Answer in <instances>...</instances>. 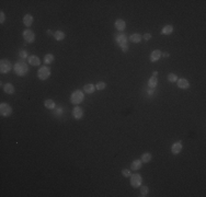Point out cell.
<instances>
[{
    "label": "cell",
    "instance_id": "obj_1",
    "mask_svg": "<svg viewBox=\"0 0 206 197\" xmlns=\"http://www.w3.org/2000/svg\"><path fill=\"white\" fill-rule=\"evenodd\" d=\"M14 72L15 75H18L19 77H24L28 71V65L23 61H18V63L14 65Z\"/></svg>",
    "mask_w": 206,
    "mask_h": 197
},
{
    "label": "cell",
    "instance_id": "obj_2",
    "mask_svg": "<svg viewBox=\"0 0 206 197\" xmlns=\"http://www.w3.org/2000/svg\"><path fill=\"white\" fill-rule=\"evenodd\" d=\"M83 98H85L83 92L81 91V90H76V91H74L71 93L70 102L72 104H75V105H78V104H80L83 101Z\"/></svg>",
    "mask_w": 206,
    "mask_h": 197
},
{
    "label": "cell",
    "instance_id": "obj_3",
    "mask_svg": "<svg viewBox=\"0 0 206 197\" xmlns=\"http://www.w3.org/2000/svg\"><path fill=\"white\" fill-rule=\"evenodd\" d=\"M37 77H38L40 80H42V81L47 80V79L50 77V69L47 66L41 67V68L38 69V71H37Z\"/></svg>",
    "mask_w": 206,
    "mask_h": 197
},
{
    "label": "cell",
    "instance_id": "obj_4",
    "mask_svg": "<svg viewBox=\"0 0 206 197\" xmlns=\"http://www.w3.org/2000/svg\"><path fill=\"white\" fill-rule=\"evenodd\" d=\"M12 114V107L8 103H1L0 104V115L2 117H9Z\"/></svg>",
    "mask_w": 206,
    "mask_h": 197
},
{
    "label": "cell",
    "instance_id": "obj_5",
    "mask_svg": "<svg viewBox=\"0 0 206 197\" xmlns=\"http://www.w3.org/2000/svg\"><path fill=\"white\" fill-rule=\"evenodd\" d=\"M12 69V65L8 59H2L0 61V72L1 73H8Z\"/></svg>",
    "mask_w": 206,
    "mask_h": 197
},
{
    "label": "cell",
    "instance_id": "obj_6",
    "mask_svg": "<svg viewBox=\"0 0 206 197\" xmlns=\"http://www.w3.org/2000/svg\"><path fill=\"white\" fill-rule=\"evenodd\" d=\"M142 183V175H139V174H133V175H130V185L134 187V188H137V187H139Z\"/></svg>",
    "mask_w": 206,
    "mask_h": 197
},
{
    "label": "cell",
    "instance_id": "obj_7",
    "mask_svg": "<svg viewBox=\"0 0 206 197\" xmlns=\"http://www.w3.org/2000/svg\"><path fill=\"white\" fill-rule=\"evenodd\" d=\"M22 36H23V38H24V41L26 43H33L35 41V34H34V32L32 31V30H25L23 33H22Z\"/></svg>",
    "mask_w": 206,
    "mask_h": 197
},
{
    "label": "cell",
    "instance_id": "obj_8",
    "mask_svg": "<svg viewBox=\"0 0 206 197\" xmlns=\"http://www.w3.org/2000/svg\"><path fill=\"white\" fill-rule=\"evenodd\" d=\"M72 116H74L75 120H81L82 116H83V110L80 106L76 105V107H74V110H72Z\"/></svg>",
    "mask_w": 206,
    "mask_h": 197
},
{
    "label": "cell",
    "instance_id": "obj_9",
    "mask_svg": "<svg viewBox=\"0 0 206 197\" xmlns=\"http://www.w3.org/2000/svg\"><path fill=\"white\" fill-rule=\"evenodd\" d=\"M182 149H183L182 141H177V142H174V143L172 145V147H171V152H172L173 155H179V153L182 151Z\"/></svg>",
    "mask_w": 206,
    "mask_h": 197
},
{
    "label": "cell",
    "instance_id": "obj_10",
    "mask_svg": "<svg viewBox=\"0 0 206 197\" xmlns=\"http://www.w3.org/2000/svg\"><path fill=\"white\" fill-rule=\"evenodd\" d=\"M177 85H178L179 88H180V89H182V90H185V89H189V88H190V82H189L185 78L178 79Z\"/></svg>",
    "mask_w": 206,
    "mask_h": 197
},
{
    "label": "cell",
    "instance_id": "obj_11",
    "mask_svg": "<svg viewBox=\"0 0 206 197\" xmlns=\"http://www.w3.org/2000/svg\"><path fill=\"white\" fill-rule=\"evenodd\" d=\"M115 41H116V43H117L121 47L125 46V45H127V37L124 35V34H119V35H116V37H115Z\"/></svg>",
    "mask_w": 206,
    "mask_h": 197
},
{
    "label": "cell",
    "instance_id": "obj_12",
    "mask_svg": "<svg viewBox=\"0 0 206 197\" xmlns=\"http://www.w3.org/2000/svg\"><path fill=\"white\" fill-rule=\"evenodd\" d=\"M162 55V53H161V50H159V49H155L151 54H150V61H152V63H155V61H158L159 60V58L161 57Z\"/></svg>",
    "mask_w": 206,
    "mask_h": 197
},
{
    "label": "cell",
    "instance_id": "obj_13",
    "mask_svg": "<svg viewBox=\"0 0 206 197\" xmlns=\"http://www.w3.org/2000/svg\"><path fill=\"white\" fill-rule=\"evenodd\" d=\"M33 21H34V19H33V17L31 15V14H25L24 15V18H23V24L26 26V28H30L32 24H33Z\"/></svg>",
    "mask_w": 206,
    "mask_h": 197
},
{
    "label": "cell",
    "instance_id": "obj_14",
    "mask_svg": "<svg viewBox=\"0 0 206 197\" xmlns=\"http://www.w3.org/2000/svg\"><path fill=\"white\" fill-rule=\"evenodd\" d=\"M115 28L117 30V31H124L125 30V26H126V23L125 21L123 20V19H117L116 21H115Z\"/></svg>",
    "mask_w": 206,
    "mask_h": 197
},
{
    "label": "cell",
    "instance_id": "obj_15",
    "mask_svg": "<svg viewBox=\"0 0 206 197\" xmlns=\"http://www.w3.org/2000/svg\"><path fill=\"white\" fill-rule=\"evenodd\" d=\"M28 63L32 66H38L41 63V59L35 55H32V56L28 57Z\"/></svg>",
    "mask_w": 206,
    "mask_h": 197
},
{
    "label": "cell",
    "instance_id": "obj_16",
    "mask_svg": "<svg viewBox=\"0 0 206 197\" xmlns=\"http://www.w3.org/2000/svg\"><path fill=\"white\" fill-rule=\"evenodd\" d=\"M3 91L6 92L7 94H13L15 92V89H14V85L12 83H7V85H3Z\"/></svg>",
    "mask_w": 206,
    "mask_h": 197
},
{
    "label": "cell",
    "instance_id": "obj_17",
    "mask_svg": "<svg viewBox=\"0 0 206 197\" xmlns=\"http://www.w3.org/2000/svg\"><path fill=\"white\" fill-rule=\"evenodd\" d=\"M94 91H95V87L92 83H88V85H85L83 87V92L87 93V94H92Z\"/></svg>",
    "mask_w": 206,
    "mask_h": 197
},
{
    "label": "cell",
    "instance_id": "obj_18",
    "mask_svg": "<svg viewBox=\"0 0 206 197\" xmlns=\"http://www.w3.org/2000/svg\"><path fill=\"white\" fill-rule=\"evenodd\" d=\"M172 33H173V26L172 25H164V28L161 30L162 35H170Z\"/></svg>",
    "mask_w": 206,
    "mask_h": 197
},
{
    "label": "cell",
    "instance_id": "obj_19",
    "mask_svg": "<svg viewBox=\"0 0 206 197\" xmlns=\"http://www.w3.org/2000/svg\"><path fill=\"white\" fill-rule=\"evenodd\" d=\"M44 106L47 108V110H54L55 108V102L52 100V98H47V100H45V102H44Z\"/></svg>",
    "mask_w": 206,
    "mask_h": 197
},
{
    "label": "cell",
    "instance_id": "obj_20",
    "mask_svg": "<svg viewBox=\"0 0 206 197\" xmlns=\"http://www.w3.org/2000/svg\"><path fill=\"white\" fill-rule=\"evenodd\" d=\"M142 160H134V161L132 162V164H130V169L134 170V171H137V170L142 169Z\"/></svg>",
    "mask_w": 206,
    "mask_h": 197
},
{
    "label": "cell",
    "instance_id": "obj_21",
    "mask_svg": "<svg viewBox=\"0 0 206 197\" xmlns=\"http://www.w3.org/2000/svg\"><path fill=\"white\" fill-rule=\"evenodd\" d=\"M54 59H55V57H54L53 54H46L44 56V58H43V63H45V65H50V63L54 61Z\"/></svg>",
    "mask_w": 206,
    "mask_h": 197
},
{
    "label": "cell",
    "instance_id": "obj_22",
    "mask_svg": "<svg viewBox=\"0 0 206 197\" xmlns=\"http://www.w3.org/2000/svg\"><path fill=\"white\" fill-rule=\"evenodd\" d=\"M157 85H158V79H157V77L149 78V80H148V87H149V89H156Z\"/></svg>",
    "mask_w": 206,
    "mask_h": 197
},
{
    "label": "cell",
    "instance_id": "obj_23",
    "mask_svg": "<svg viewBox=\"0 0 206 197\" xmlns=\"http://www.w3.org/2000/svg\"><path fill=\"white\" fill-rule=\"evenodd\" d=\"M142 36L140 34H138V33H134V34H132V35L129 36V41L132 43H139L142 41Z\"/></svg>",
    "mask_w": 206,
    "mask_h": 197
},
{
    "label": "cell",
    "instance_id": "obj_24",
    "mask_svg": "<svg viewBox=\"0 0 206 197\" xmlns=\"http://www.w3.org/2000/svg\"><path fill=\"white\" fill-rule=\"evenodd\" d=\"M65 37H66V34H65L63 31H56L55 33H54V38L58 41V42H60V41H63Z\"/></svg>",
    "mask_w": 206,
    "mask_h": 197
},
{
    "label": "cell",
    "instance_id": "obj_25",
    "mask_svg": "<svg viewBox=\"0 0 206 197\" xmlns=\"http://www.w3.org/2000/svg\"><path fill=\"white\" fill-rule=\"evenodd\" d=\"M151 159H152V155H151V153H149V152L142 153V158H140L142 163H149V162L151 161Z\"/></svg>",
    "mask_w": 206,
    "mask_h": 197
},
{
    "label": "cell",
    "instance_id": "obj_26",
    "mask_svg": "<svg viewBox=\"0 0 206 197\" xmlns=\"http://www.w3.org/2000/svg\"><path fill=\"white\" fill-rule=\"evenodd\" d=\"M148 193H149L148 186H147V185H145V186H142V185H140V195H142V197H145L148 195Z\"/></svg>",
    "mask_w": 206,
    "mask_h": 197
},
{
    "label": "cell",
    "instance_id": "obj_27",
    "mask_svg": "<svg viewBox=\"0 0 206 197\" xmlns=\"http://www.w3.org/2000/svg\"><path fill=\"white\" fill-rule=\"evenodd\" d=\"M168 81L171 82V83L177 82V81H178V77H177V75H176V73H169V75H168Z\"/></svg>",
    "mask_w": 206,
    "mask_h": 197
},
{
    "label": "cell",
    "instance_id": "obj_28",
    "mask_svg": "<svg viewBox=\"0 0 206 197\" xmlns=\"http://www.w3.org/2000/svg\"><path fill=\"white\" fill-rule=\"evenodd\" d=\"M105 87H107L105 82L100 81V82H98L97 85H95V90H98V91H102V90H104V89H105Z\"/></svg>",
    "mask_w": 206,
    "mask_h": 197
},
{
    "label": "cell",
    "instance_id": "obj_29",
    "mask_svg": "<svg viewBox=\"0 0 206 197\" xmlns=\"http://www.w3.org/2000/svg\"><path fill=\"white\" fill-rule=\"evenodd\" d=\"M122 175L124 176V177H130L132 173H130V171L128 169H123L122 170Z\"/></svg>",
    "mask_w": 206,
    "mask_h": 197
},
{
    "label": "cell",
    "instance_id": "obj_30",
    "mask_svg": "<svg viewBox=\"0 0 206 197\" xmlns=\"http://www.w3.org/2000/svg\"><path fill=\"white\" fill-rule=\"evenodd\" d=\"M19 55H20V57H21V58L25 59V58L28 57V53H26V50H23V49H21V50L19 52Z\"/></svg>",
    "mask_w": 206,
    "mask_h": 197
},
{
    "label": "cell",
    "instance_id": "obj_31",
    "mask_svg": "<svg viewBox=\"0 0 206 197\" xmlns=\"http://www.w3.org/2000/svg\"><path fill=\"white\" fill-rule=\"evenodd\" d=\"M5 21H6V14L3 11H1L0 12V23L2 24V23H5Z\"/></svg>",
    "mask_w": 206,
    "mask_h": 197
},
{
    "label": "cell",
    "instance_id": "obj_32",
    "mask_svg": "<svg viewBox=\"0 0 206 197\" xmlns=\"http://www.w3.org/2000/svg\"><path fill=\"white\" fill-rule=\"evenodd\" d=\"M142 38H144L145 41H149L150 38H151V34H150V33H146V34H144Z\"/></svg>",
    "mask_w": 206,
    "mask_h": 197
},
{
    "label": "cell",
    "instance_id": "obj_33",
    "mask_svg": "<svg viewBox=\"0 0 206 197\" xmlns=\"http://www.w3.org/2000/svg\"><path fill=\"white\" fill-rule=\"evenodd\" d=\"M121 48H122V50H123L124 53H126V52L128 50V45H125V46H123V47H121Z\"/></svg>",
    "mask_w": 206,
    "mask_h": 197
},
{
    "label": "cell",
    "instance_id": "obj_34",
    "mask_svg": "<svg viewBox=\"0 0 206 197\" xmlns=\"http://www.w3.org/2000/svg\"><path fill=\"white\" fill-rule=\"evenodd\" d=\"M154 89H149V90H148V91H147V94H148V95H152V94H154Z\"/></svg>",
    "mask_w": 206,
    "mask_h": 197
},
{
    "label": "cell",
    "instance_id": "obj_35",
    "mask_svg": "<svg viewBox=\"0 0 206 197\" xmlns=\"http://www.w3.org/2000/svg\"><path fill=\"white\" fill-rule=\"evenodd\" d=\"M162 56L166 57V58H168V57L170 56V55H169V53H164V54H162Z\"/></svg>",
    "mask_w": 206,
    "mask_h": 197
},
{
    "label": "cell",
    "instance_id": "obj_36",
    "mask_svg": "<svg viewBox=\"0 0 206 197\" xmlns=\"http://www.w3.org/2000/svg\"><path fill=\"white\" fill-rule=\"evenodd\" d=\"M46 33H47L48 35H54V33H53V32H52L50 30H47V32H46Z\"/></svg>",
    "mask_w": 206,
    "mask_h": 197
},
{
    "label": "cell",
    "instance_id": "obj_37",
    "mask_svg": "<svg viewBox=\"0 0 206 197\" xmlns=\"http://www.w3.org/2000/svg\"><path fill=\"white\" fill-rule=\"evenodd\" d=\"M158 76V71H154L152 72V77H157Z\"/></svg>",
    "mask_w": 206,
    "mask_h": 197
}]
</instances>
